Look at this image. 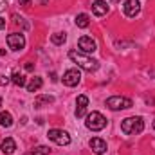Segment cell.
I'll return each instance as SVG.
<instances>
[{
  "instance_id": "obj_21",
  "label": "cell",
  "mask_w": 155,
  "mask_h": 155,
  "mask_svg": "<svg viewBox=\"0 0 155 155\" xmlns=\"http://www.w3.org/2000/svg\"><path fill=\"white\" fill-rule=\"evenodd\" d=\"M9 83V78L7 76H0V85H7Z\"/></svg>"
},
{
  "instance_id": "obj_8",
  "label": "cell",
  "mask_w": 155,
  "mask_h": 155,
  "mask_svg": "<svg viewBox=\"0 0 155 155\" xmlns=\"http://www.w3.org/2000/svg\"><path fill=\"white\" fill-rule=\"evenodd\" d=\"M63 85H67V87H76L78 83L81 81V72L78 71V69H69L65 74H63Z\"/></svg>"
},
{
  "instance_id": "obj_6",
  "label": "cell",
  "mask_w": 155,
  "mask_h": 155,
  "mask_svg": "<svg viewBox=\"0 0 155 155\" xmlns=\"http://www.w3.org/2000/svg\"><path fill=\"white\" fill-rule=\"evenodd\" d=\"M7 45L11 51H22L25 47V36L22 33H11L7 36Z\"/></svg>"
},
{
  "instance_id": "obj_23",
  "label": "cell",
  "mask_w": 155,
  "mask_h": 155,
  "mask_svg": "<svg viewBox=\"0 0 155 155\" xmlns=\"http://www.w3.org/2000/svg\"><path fill=\"white\" fill-rule=\"evenodd\" d=\"M33 69H35L33 63H25V71H33Z\"/></svg>"
},
{
  "instance_id": "obj_17",
  "label": "cell",
  "mask_w": 155,
  "mask_h": 155,
  "mask_svg": "<svg viewBox=\"0 0 155 155\" xmlns=\"http://www.w3.org/2000/svg\"><path fill=\"white\" fill-rule=\"evenodd\" d=\"M88 24H90V18H88V15L81 13V15H78V16H76V25L79 27V29H85V27H88Z\"/></svg>"
},
{
  "instance_id": "obj_10",
  "label": "cell",
  "mask_w": 155,
  "mask_h": 155,
  "mask_svg": "<svg viewBox=\"0 0 155 155\" xmlns=\"http://www.w3.org/2000/svg\"><path fill=\"white\" fill-rule=\"evenodd\" d=\"M88 146L92 148V152L96 155H103L107 152V143H105L101 137H92V139L88 141Z\"/></svg>"
},
{
  "instance_id": "obj_3",
  "label": "cell",
  "mask_w": 155,
  "mask_h": 155,
  "mask_svg": "<svg viewBox=\"0 0 155 155\" xmlns=\"http://www.w3.org/2000/svg\"><path fill=\"white\" fill-rule=\"evenodd\" d=\"M85 124H87L88 130H92V132H99V130H103V128L107 126V117L103 116L101 112H90V114L87 116Z\"/></svg>"
},
{
  "instance_id": "obj_28",
  "label": "cell",
  "mask_w": 155,
  "mask_h": 155,
  "mask_svg": "<svg viewBox=\"0 0 155 155\" xmlns=\"http://www.w3.org/2000/svg\"><path fill=\"white\" fill-rule=\"evenodd\" d=\"M0 107H2V97H0Z\"/></svg>"
},
{
  "instance_id": "obj_26",
  "label": "cell",
  "mask_w": 155,
  "mask_h": 155,
  "mask_svg": "<svg viewBox=\"0 0 155 155\" xmlns=\"http://www.w3.org/2000/svg\"><path fill=\"white\" fill-rule=\"evenodd\" d=\"M5 54V49H0V56H4Z\"/></svg>"
},
{
  "instance_id": "obj_19",
  "label": "cell",
  "mask_w": 155,
  "mask_h": 155,
  "mask_svg": "<svg viewBox=\"0 0 155 155\" xmlns=\"http://www.w3.org/2000/svg\"><path fill=\"white\" fill-rule=\"evenodd\" d=\"M65 40H67V35H65V33H54V35L51 36V41H52L54 45H63Z\"/></svg>"
},
{
  "instance_id": "obj_18",
  "label": "cell",
  "mask_w": 155,
  "mask_h": 155,
  "mask_svg": "<svg viewBox=\"0 0 155 155\" xmlns=\"http://www.w3.org/2000/svg\"><path fill=\"white\" fill-rule=\"evenodd\" d=\"M11 81H13L16 87H25V85H27L25 76H24V74H20V72H15V74L11 76Z\"/></svg>"
},
{
  "instance_id": "obj_11",
  "label": "cell",
  "mask_w": 155,
  "mask_h": 155,
  "mask_svg": "<svg viewBox=\"0 0 155 155\" xmlns=\"http://www.w3.org/2000/svg\"><path fill=\"white\" fill-rule=\"evenodd\" d=\"M76 117H83L85 114H87V107H88V97L87 96H78L76 99Z\"/></svg>"
},
{
  "instance_id": "obj_1",
  "label": "cell",
  "mask_w": 155,
  "mask_h": 155,
  "mask_svg": "<svg viewBox=\"0 0 155 155\" xmlns=\"http://www.w3.org/2000/svg\"><path fill=\"white\" fill-rule=\"evenodd\" d=\"M69 58L76 63L79 69H83V71H87V72H96V71L99 69V61H97V60L87 56L85 52H78L76 49L69 51Z\"/></svg>"
},
{
  "instance_id": "obj_9",
  "label": "cell",
  "mask_w": 155,
  "mask_h": 155,
  "mask_svg": "<svg viewBox=\"0 0 155 155\" xmlns=\"http://www.w3.org/2000/svg\"><path fill=\"white\" fill-rule=\"evenodd\" d=\"M123 11H124L126 16L134 18V16H137L139 11H141V2H139V0H126L124 5H123Z\"/></svg>"
},
{
  "instance_id": "obj_12",
  "label": "cell",
  "mask_w": 155,
  "mask_h": 155,
  "mask_svg": "<svg viewBox=\"0 0 155 155\" xmlns=\"http://www.w3.org/2000/svg\"><path fill=\"white\" fill-rule=\"evenodd\" d=\"M15 150H16V143H15V139H11V137H5V139L2 141L0 152H2L4 155H13V153H15Z\"/></svg>"
},
{
  "instance_id": "obj_14",
  "label": "cell",
  "mask_w": 155,
  "mask_h": 155,
  "mask_svg": "<svg viewBox=\"0 0 155 155\" xmlns=\"http://www.w3.org/2000/svg\"><path fill=\"white\" fill-rule=\"evenodd\" d=\"M41 85H43V79L40 76H35L25 87H27V92H38L40 88H41Z\"/></svg>"
},
{
  "instance_id": "obj_2",
  "label": "cell",
  "mask_w": 155,
  "mask_h": 155,
  "mask_svg": "<svg viewBox=\"0 0 155 155\" xmlns=\"http://www.w3.org/2000/svg\"><path fill=\"white\" fill-rule=\"evenodd\" d=\"M144 130V121L143 117L135 116V117H126L121 121V132L126 135H137Z\"/></svg>"
},
{
  "instance_id": "obj_15",
  "label": "cell",
  "mask_w": 155,
  "mask_h": 155,
  "mask_svg": "<svg viewBox=\"0 0 155 155\" xmlns=\"http://www.w3.org/2000/svg\"><path fill=\"white\" fill-rule=\"evenodd\" d=\"M49 103H54L52 96H38L35 99V108H43V105H49Z\"/></svg>"
},
{
  "instance_id": "obj_22",
  "label": "cell",
  "mask_w": 155,
  "mask_h": 155,
  "mask_svg": "<svg viewBox=\"0 0 155 155\" xmlns=\"http://www.w3.org/2000/svg\"><path fill=\"white\" fill-rule=\"evenodd\" d=\"M5 5H7V2H5V0H0V11H4Z\"/></svg>"
},
{
  "instance_id": "obj_16",
  "label": "cell",
  "mask_w": 155,
  "mask_h": 155,
  "mask_svg": "<svg viewBox=\"0 0 155 155\" xmlns=\"http://www.w3.org/2000/svg\"><path fill=\"white\" fill-rule=\"evenodd\" d=\"M0 126H4V128L13 126V116L9 112H0Z\"/></svg>"
},
{
  "instance_id": "obj_24",
  "label": "cell",
  "mask_w": 155,
  "mask_h": 155,
  "mask_svg": "<svg viewBox=\"0 0 155 155\" xmlns=\"http://www.w3.org/2000/svg\"><path fill=\"white\" fill-rule=\"evenodd\" d=\"M4 27H5V20H4V18H2V16H0V31H2V29H4Z\"/></svg>"
},
{
  "instance_id": "obj_4",
  "label": "cell",
  "mask_w": 155,
  "mask_h": 155,
  "mask_svg": "<svg viewBox=\"0 0 155 155\" xmlns=\"http://www.w3.org/2000/svg\"><path fill=\"white\" fill-rule=\"evenodd\" d=\"M132 99L130 97H123V96H112L107 99V107L110 110H126V108H132Z\"/></svg>"
},
{
  "instance_id": "obj_13",
  "label": "cell",
  "mask_w": 155,
  "mask_h": 155,
  "mask_svg": "<svg viewBox=\"0 0 155 155\" xmlns=\"http://www.w3.org/2000/svg\"><path fill=\"white\" fill-rule=\"evenodd\" d=\"M92 13H94L96 16H105V15L108 13L107 2H105V0H96V2L92 4Z\"/></svg>"
},
{
  "instance_id": "obj_30",
  "label": "cell",
  "mask_w": 155,
  "mask_h": 155,
  "mask_svg": "<svg viewBox=\"0 0 155 155\" xmlns=\"http://www.w3.org/2000/svg\"><path fill=\"white\" fill-rule=\"evenodd\" d=\"M153 128H155V123H153Z\"/></svg>"
},
{
  "instance_id": "obj_20",
  "label": "cell",
  "mask_w": 155,
  "mask_h": 155,
  "mask_svg": "<svg viewBox=\"0 0 155 155\" xmlns=\"http://www.w3.org/2000/svg\"><path fill=\"white\" fill-rule=\"evenodd\" d=\"M49 153H51L49 146H36V148H33L29 153H25V155H49Z\"/></svg>"
},
{
  "instance_id": "obj_25",
  "label": "cell",
  "mask_w": 155,
  "mask_h": 155,
  "mask_svg": "<svg viewBox=\"0 0 155 155\" xmlns=\"http://www.w3.org/2000/svg\"><path fill=\"white\" fill-rule=\"evenodd\" d=\"M18 2H20V5H27V4H29L31 0H18Z\"/></svg>"
},
{
  "instance_id": "obj_29",
  "label": "cell",
  "mask_w": 155,
  "mask_h": 155,
  "mask_svg": "<svg viewBox=\"0 0 155 155\" xmlns=\"http://www.w3.org/2000/svg\"><path fill=\"white\" fill-rule=\"evenodd\" d=\"M112 2H119V0H112Z\"/></svg>"
},
{
  "instance_id": "obj_5",
  "label": "cell",
  "mask_w": 155,
  "mask_h": 155,
  "mask_svg": "<svg viewBox=\"0 0 155 155\" xmlns=\"http://www.w3.org/2000/svg\"><path fill=\"white\" fill-rule=\"evenodd\" d=\"M47 137H49L52 143H56L58 146H69V144H71V135H69L67 132H63V130H58V128L49 130Z\"/></svg>"
},
{
  "instance_id": "obj_27",
  "label": "cell",
  "mask_w": 155,
  "mask_h": 155,
  "mask_svg": "<svg viewBox=\"0 0 155 155\" xmlns=\"http://www.w3.org/2000/svg\"><path fill=\"white\" fill-rule=\"evenodd\" d=\"M41 4H43V5H45V4H47V0H41Z\"/></svg>"
},
{
  "instance_id": "obj_7",
  "label": "cell",
  "mask_w": 155,
  "mask_h": 155,
  "mask_svg": "<svg viewBox=\"0 0 155 155\" xmlns=\"http://www.w3.org/2000/svg\"><path fill=\"white\" fill-rule=\"evenodd\" d=\"M78 47H79L81 52H85V54H92V52L97 51V43L90 38V36H81V38L78 40Z\"/></svg>"
}]
</instances>
